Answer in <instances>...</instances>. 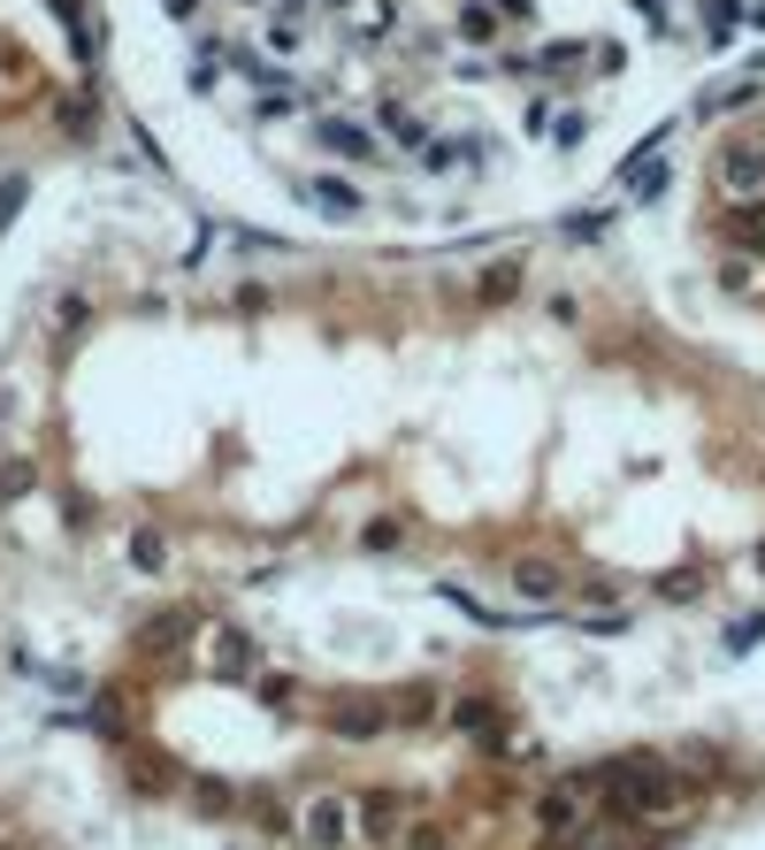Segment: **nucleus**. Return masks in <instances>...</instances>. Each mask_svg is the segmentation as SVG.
Masks as SVG:
<instances>
[{
    "label": "nucleus",
    "mask_w": 765,
    "mask_h": 850,
    "mask_svg": "<svg viewBox=\"0 0 765 850\" xmlns=\"http://www.w3.org/2000/svg\"><path fill=\"white\" fill-rule=\"evenodd\" d=\"M452 728H459V735H474V743H490V751L505 743V735H498V712H490L482 697H459V705H452Z\"/></svg>",
    "instance_id": "ddd939ff"
},
{
    "label": "nucleus",
    "mask_w": 765,
    "mask_h": 850,
    "mask_svg": "<svg viewBox=\"0 0 765 850\" xmlns=\"http://www.w3.org/2000/svg\"><path fill=\"white\" fill-rule=\"evenodd\" d=\"M345 828H352V813H345V797H314L299 813V836L314 850H345Z\"/></svg>",
    "instance_id": "0eeeda50"
},
{
    "label": "nucleus",
    "mask_w": 765,
    "mask_h": 850,
    "mask_svg": "<svg viewBox=\"0 0 765 850\" xmlns=\"http://www.w3.org/2000/svg\"><path fill=\"white\" fill-rule=\"evenodd\" d=\"M513 590H521V598H559L567 582H559L551 559H513Z\"/></svg>",
    "instance_id": "4468645a"
},
{
    "label": "nucleus",
    "mask_w": 765,
    "mask_h": 850,
    "mask_svg": "<svg viewBox=\"0 0 765 850\" xmlns=\"http://www.w3.org/2000/svg\"><path fill=\"white\" fill-rule=\"evenodd\" d=\"M498 8H505V15H528V0H498Z\"/></svg>",
    "instance_id": "f704fd0d"
},
{
    "label": "nucleus",
    "mask_w": 765,
    "mask_h": 850,
    "mask_svg": "<svg viewBox=\"0 0 765 850\" xmlns=\"http://www.w3.org/2000/svg\"><path fill=\"white\" fill-rule=\"evenodd\" d=\"M314 146H321V154H337V162H383V139H375V131H360L352 116H321V123H314Z\"/></svg>",
    "instance_id": "20e7f679"
},
{
    "label": "nucleus",
    "mask_w": 765,
    "mask_h": 850,
    "mask_svg": "<svg viewBox=\"0 0 765 850\" xmlns=\"http://www.w3.org/2000/svg\"><path fill=\"white\" fill-rule=\"evenodd\" d=\"M199 629H207L199 606H168V613H153L146 629L131 636V652H139V660H176L184 644H199Z\"/></svg>",
    "instance_id": "f257e3e1"
},
{
    "label": "nucleus",
    "mask_w": 765,
    "mask_h": 850,
    "mask_svg": "<svg viewBox=\"0 0 765 850\" xmlns=\"http://www.w3.org/2000/svg\"><path fill=\"white\" fill-rule=\"evenodd\" d=\"M131 567H139V575H161V567H168V536H161V528H139V536H131Z\"/></svg>",
    "instance_id": "2eb2a0df"
},
{
    "label": "nucleus",
    "mask_w": 765,
    "mask_h": 850,
    "mask_svg": "<svg viewBox=\"0 0 765 850\" xmlns=\"http://www.w3.org/2000/svg\"><path fill=\"white\" fill-rule=\"evenodd\" d=\"M131 789L161 797V789H168V759H153V751H131Z\"/></svg>",
    "instance_id": "dca6fc26"
},
{
    "label": "nucleus",
    "mask_w": 765,
    "mask_h": 850,
    "mask_svg": "<svg viewBox=\"0 0 765 850\" xmlns=\"http://www.w3.org/2000/svg\"><path fill=\"white\" fill-rule=\"evenodd\" d=\"M658 590H666V598H697V590H704V575H697V567H674Z\"/></svg>",
    "instance_id": "c85d7f7f"
},
{
    "label": "nucleus",
    "mask_w": 765,
    "mask_h": 850,
    "mask_svg": "<svg viewBox=\"0 0 765 850\" xmlns=\"http://www.w3.org/2000/svg\"><path fill=\"white\" fill-rule=\"evenodd\" d=\"M199 813L222 820V813H230V789H222V782H199Z\"/></svg>",
    "instance_id": "7c9ffc66"
},
{
    "label": "nucleus",
    "mask_w": 765,
    "mask_h": 850,
    "mask_svg": "<svg viewBox=\"0 0 765 850\" xmlns=\"http://www.w3.org/2000/svg\"><path fill=\"white\" fill-rule=\"evenodd\" d=\"M321 720H329V735H345V743H375V735L391 728V705H375V697H329Z\"/></svg>",
    "instance_id": "7ed1b4c3"
},
{
    "label": "nucleus",
    "mask_w": 765,
    "mask_h": 850,
    "mask_svg": "<svg viewBox=\"0 0 765 850\" xmlns=\"http://www.w3.org/2000/svg\"><path fill=\"white\" fill-rule=\"evenodd\" d=\"M422 170L429 176H474L482 170V146H474V139H429V146H422Z\"/></svg>",
    "instance_id": "6e6552de"
},
{
    "label": "nucleus",
    "mask_w": 765,
    "mask_h": 850,
    "mask_svg": "<svg viewBox=\"0 0 765 850\" xmlns=\"http://www.w3.org/2000/svg\"><path fill=\"white\" fill-rule=\"evenodd\" d=\"M536 850H567V836H544V843H536Z\"/></svg>",
    "instance_id": "c9c22d12"
},
{
    "label": "nucleus",
    "mask_w": 765,
    "mask_h": 850,
    "mask_svg": "<svg viewBox=\"0 0 765 850\" xmlns=\"http://www.w3.org/2000/svg\"><path fill=\"white\" fill-rule=\"evenodd\" d=\"M292 108H299V92H292V85H269V92L253 100V123H284Z\"/></svg>",
    "instance_id": "a211bd4d"
},
{
    "label": "nucleus",
    "mask_w": 765,
    "mask_h": 850,
    "mask_svg": "<svg viewBox=\"0 0 765 850\" xmlns=\"http://www.w3.org/2000/svg\"><path fill=\"white\" fill-rule=\"evenodd\" d=\"M590 636H627V613H582Z\"/></svg>",
    "instance_id": "2f4dec72"
},
{
    "label": "nucleus",
    "mask_w": 765,
    "mask_h": 850,
    "mask_svg": "<svg viewBox=\"0 0 765 850\" xmlns=\"http://www.w3.org/2000/svg\"><path fill=\"white\" fill-rule=\"evenodd\" d=\"M429 712H437V689H429V682H414V689L398 697V720H429Z\"/></svg>",
    "instance_id": "4be33fe9"
},
{
    "label": "nucleus",
    "mask_w": 765,
    "mask_h": 850,
    "mask_svg": "<svg viewBox=\"0 0 765 850\" xmlns=\"http://www.w3.org/2000/svg\"><path fill=\"white\" fill-rule=\"evenodd\" d=\"M62 131H69V139H92V100H85V92L62 100Z\"/></svg>",
    "instance_id": "412c9836"
},
{
    "label": "nucleus",
    "mask_w": 765,
    "mask_h": 850,
    "mask_svg": "<svg viewBox=\"0 0 765 850\" xmlns=\"http://www.w3.org/2000/svg\"><path fill=\"white\" fill-rule=\"evenodd\" d=\"M459 31H467V39H498V15H490V8H459Z\"/></svg>",
    "instance_id": "cd10ccee"
},
{
    "label": "nucleus",
    "mask_w": 765,
    "mask_h": 850,
    "mask_svg": "<svg viewBox=\"0 0 765 850\" xmlns=\"http://www.w3.org/2000/svg\"><path fill=\"white\" fill-rule=\"evenodd\" d=\"M245 820H253V828H269V836H284V828H292V813H284L276 797H253V805H245Z\"/></svg>",
    "instance_id": "6ab92c4d"
},
{
    "label": "nucleus",
    "mask_w": 765,
    "mask_h": 850,
    "mask_svg": "<svg viewBox=\"0 0 765 850\" xmlns=\"http://www.w3.org/2000/svg\"><path fill=\"white\" fill-rule=\"evenodd\" d=\"M474 292H482L490 307H498V299H513V292H521V261H498V269H482V284H474Z\"/></svg>",
    "instance_id": "f3484780"
},
{
    "label": "nucleus",
    "mask_w": 765,
    "mask_h": 850,
    "mask_svg": "<svg viewBox=\"0 0 765 850\" xmlns=\"http://www.w3.org/2000/svg\"><path fill=\"white\" fill-rule=\"evenodd\" d=\"M215 660L238 675V667H245V636H238V629H215Z\"/></svg>",
    "instance_id": "a878e982"
},
{
    "label": "nucleus",
    "mask_w": 765,
    "mask_h": 850,
    "mask_svg": "<svg viewBox=\"0 0 765 850\" xmlns=\"http://www.w3.org/2000/svg\"><path fill=\"white\" fill-rule=\"evenodd\" d=\"M536 820H544V836H575L582 828V789H544L536 797Z\"/></svg>",
    "instance_id": "9b49d317"
},
{
    "label": "nucleus",
    "mask_w": 765,
    "mask_h": 850,
    "mask_svg": "<svg viewBox=\"0 0 765 850\" xmlns=\"http://www.w3.org/2000/svg\"><path fill=\"white\" fill-rule=\"evenodd\" d=\"M299 199L314 207V215H321V222H360V215H368V192H360V184H352L345 170L306 176V184H299Z\"/></svg>",
    "instance_id": "f03ea898"
},
{
    "label": "nucleus",
    "mask_w": 765,
    "mask_h": 850,
    "mask_svg": "<svg viewBox=\"0 0 765 850\" xmlns=\"http://www.w3.org/2000/svg\"><path fill=\"white\" fill-rule=\"evenodd\" d=\"M406 850H445V828H406Z\"/></svg>",
    "instance_id": "72a5a7b5"
},
{
    "label": "nucleus",
    "mask_w": 765,
    "mask_h": 850,
    "mask_svg": "<svg viewBox=\"0 0 765 850\" xmlns=\"http://www.w3.org/2000/svg\"><path fill=\"white\" fill-rule=\"evenodd\" d=\"M720 284L728 292H751V261H720Z\"/></svg>",
    "instance_id": "473e14b6"
},
{
    "label": "nucleus",
    "mask_w": 765,
    "mask_h": 850,
    "mask_svg": "<svg viewBox=\"0 0 765 850\" xmlns=\"http://www.w3.org/2000/svg\"><path fill=\"white\" fill-rule=\"evenodd\" d=\"M559 230H567L575 246H590V238H605V230H612V215H567Z\"/></svg>",
    "instance_id": "b1692460"
},
{
    "label": "nucleus",
    "mask_w": 765,
    "mask_h": 850,
    "mask_svg": "<svg viewBox=\"0 0 765 850\" xmlns=\"http://www.w3.org/2000/svg\"><path fill=\"white\" fill-rule=\"evenodd\" d=\"M751 644H765V613H751V621L728 629V652H751Z\"/></svg>",
    "instance_id": "bb28decb"
},
{
    "label": "nucleus",
    "mask_w": 765,
    "mask_h": 850,
    "mask_svg": "<svg viewBox=\"0 0 765 850\" xmlns=\"http://www.w3.org/2000/svg\"><path fill=\"white\" fill-rule=\"evenodd\" d=\"M720 192L728 199H765V146H728L720 154Z\"/></svg>",
    "instance_id": "423d86ee"
},
{
    "label": "nucleus",
    "mask_w": 765,
    "mask_h": 850,
    "mask_svg": "<svg viewBox=\"0 0 765 850\" xmlns=\"http://www.w3.org/2000/svg\"><path fill=\"white\" fill-rule=\"evenodd\" d=\"M23 199H31V184H23V176H8V184H0V222H15V215H23Z\"/></svg>",
    "instance_id": "c756f323"
},
{
    "label": "nucleus",
    "mask_w": 765,
    "mask_h": 850,
    "mask_svg": "<svg viewBox=\"0 0 765 850\" xmlns=\"http://www.w3.org/2000/svg\"><path fill=\"white\" fill-rule=\"evenodd\" d=\"M31 483H39V468H31V460H8V468H0V499H23Z\"/></svg>",
    "instance_id": "5701e85b"
},
{
    "label": "nucleus",
    "mask_w": 765,
    "mask_h": 850,
    "mask_svg": "<svg viewBox=\"0 0 765 850\" xmlns=\"http://www.w3.org/2000/svg\"><path fill=\"white\" fill-rule=\"evenodd\" d=\"M0 850H23V843H0Z\"/></svg>",
    "instance_id": "4c0bfd02"
},
{
    "label": "nucleus",
    "mask_w": 765,
    "mask_h": 850,
    "mask_svg": "<svg viewBox=\"0 0 765 850\" xmlns=\"http://www.w3.org/2000/svg\"><path fill=\"white\" fill-rule=\"evenodd\" d=\"M383 131H391V146H406V154H422L437 131H429V116H414L406 100H383Z\"/></svg>",
    "instance_id": "9d476101"
},
{
    "label": "nucleus",
    "mask_w": 765,
    "mask_h": 850,
    "mask_svg": "<svg viewBox=\"0 0 765 850\" xmlns=\"http://www.w3.org/2000/svg\"><path fill=\"white\" fill-rule=\"evenodd\" d=\"M398 536H406V528H398V521H391V513H383V521H368V528H360V544H368V552H391V544H398Z\"/></svg>",
    "instance_id": "393cba45"
},
{
    "label": "nucleus",
    "mask_w": 765,
    "mask_h": 850,
    "mask_svg": "<svg viewBox=\"0 0 765 850\" xmlns=\"http://www.w3.org/2000/svg\"><path fill=\"white\" fill-rule=\"evenodd\" d=\"M758 575H765V544H758Z\"/></svg>",
    "instance_id": "e433bc0d"
},
{
    "label": "nucleus",
    "mask_w": 765,
    "mask_h": 850,
    "mask_svg": "<svg viewBox=\"0 0 765 850\" xmlns=\"http://www.w3.org/2000/svg\"><path fill=\"white\" fill-rule=\"evenodd\" d=\"M758 69H751V77H728V85H712V92H697V116H735V108H751V100H758Z\"/></svg>",
    "instance_id": "f8f14e48"
},
{
    "label": "nucleus",
    "mask_w": 765,
    "mask_h": 850,
    "mask_svg": "<svg viewBox=\"0 0 765 850\" xmlns=\"http://www.w3.org/2000/svg\"><path fill=\"white\" fill-rule=\"evenodd\" d=\"M620 192H627V199H658V192H666V162L635 146V154L620 162Z\"/></svg>",
    "instance_id": "1a4fd4ad"
},
{
    "label": "nucleus",
    "mask_w": 765,
    "mask_h": 850,
    "mask_svg": "<svg viewBox=\"0 0 765 850\" xmlns=\"http://www.w3.org/2000/svg\"><path fill=\"white\" fill-rule=\"evenodd\" d=\"M269 39H276L284 54H299V46H306V23L292 15V8H284V15H269Z\"/></svg>",
    "instance_id": "aec40b11"
},
{
    "label": "nucleus",
    "mask_w": 765,
    "mask_h": 850,
    "mask_svg": "<svg viewBox=\"0 0 765 850\" xmlns=\"http://www.w3.org/2000/svg\"><path fill=\"white\" fill-rule=\"evenodd\" d=\"M352 828H360L368 843H398V836H406V805H398L391 789H360V797H352Z\"/></svg>",
    "instance_id": "39448f33"
}]
</instances>
